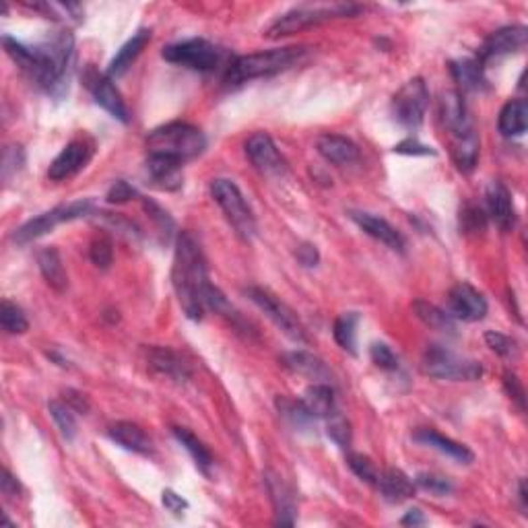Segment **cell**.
I'll return each mask as SVG.
<instances>
[{
	"instance_id": "cell-32",
	"label": "cell",
	"mask_w": 528,
	"mask_h": 528,
	"mask_svg": "<svg viewBox=\"0 0 528 528\" xmlns=\"http://www.w3.org/2000/svg\"><path fill=\"white\" fill-rule=\"evenodd\" d=\"M37 264H40L42 277L45 279V283H48L52 289H56V291L67 289L69 275H67V271H64L61 252H58L54 246L42 248V250L37 252Z\"/></svg>"
},
{
	"instance_id": "cell-54",
	"label": "cell",
	"mask_w": 528,
	"mask_h": 528,
	"mask_svg": "<svg viewBox=\"0 0 528 528\" xmlns=\"http://www.w3.org/2000/svg\"><path fill=\"white\" fill-rule=\"evenodd\" d=\"M161 501H163V506H166L167 510L174 514H182L188 508V501L182 498V495L172 491V489H166V491L161 493Z\"/></svg>"
},
{
	"instance_id": "cell-43",
	"label": "cell",
	"mask_w": 528,
	"mask_h": 528,
	"mask_svg": "<svg viewBox=\"0 0 528 528\" xmlns=\"http://www.w3.org/2000/svg\"><path fill=\"white\" fill-rule=\"evenodd\" d=\"M347 465H349L351 471H353L361 481H366L368 485H376L378 483V477H380V473L376 471L374 462H371L368 456L351 452V454H347Z\"/></svg>"
},
{
	"instance_id": "cell-58",
	"label": "cell",
	"mask_w": 528,
	"mask_h": 528,
	"mask_svg": "<svg viewBox=\"0 0 528 528\" xmlns=\"http://www.w3.org/2000/svg\"><path fill=\"white\" fill-rule=\"evenodd\" d=\"M48 357H50V360H54V361H56L58 366H61V368H69V361L64 360V357L58 355L56 351H48Z\"/></svg>"
},
{
	"instance_id": "cell-17",
	"label": "cell",
	"mask_w": 528,
	"mask_h": 528,
	"mask_svg": "<svg viewBox=\"0 0 528 528\" xmlns=\"http://www.w3.org/2000/svg\"><path fill=\"white\" fill-rule=\"evenodd\" d=\"M485 213L501 232H512L516 227V208L512 194L501 182H489L485 191Z\"/></svg>"
},
{
	"instance_id": "cell-44",
	"label": "cell",
	"mask_w": 528,
	"mask_h": 528,
	"mask_svg": "<svg viewBox=\"0 0 528 528\" xmlns=\"http://www.w3.org/2000/svg\"><path fill=\"white\" fill-rule=\"evenodd\" d=\"M25 166V151L21 145H9L3 153V180L9 182Z\"/></svg>"
},
{
	"instance_id": "cell-45",
	"label": "cell",
	"mask_w": 528,
	"mask_h": 528,
	"mask_svg": "<svg viewBox=\"0 0 528 528\" xmlns=\"http://www.w3.org/2000/svg\"><path fill=\"white\" fill-rule=\"evenodd\" d=\"M415 485L426 489V491L434 493V495H448L454 491L452 481L448 477H440V475L434 473H419L415 479Z\"/></svg>"
},
{
	"instance_id": "cell-39",
	"label": "cell",
	"mask_w": 528,
	"mask_h": 528,
	"mask_svg": "<svg viewBox=\"0 0 528 528\" xmlns=\"http://www.w3.org/2000/svg\"><path fill=\"white\" fill-rule=\"evenodd\" d=\"M0 324L9 335H23L29 329V321L25 318L23 310L17 304L9 302V299H4L3 305H0Z\"/></svg>"
},
{
	"instance_id": "cell-12",
	"label": "cell",
	"mask_w": 528,
	"mask_h": 528,
	"mask_svg": "<svg viewBox=\"0 0 528 528\" xmlns=\"http://www.w3.org/2000/svg\"><path fill=\"white\" fill-rule=\"evenodd\" d=\"M83 83L85 87L89 89V93L93 95L97 106L106 110L112 118L120 120L122 124H126L130 120L126 103H124L120 91L114 87V81L110 79L108 75L100 73L93 64H89V67L83 70Z\"/></svg>"
},
{
	"instance_id": "cell-4",
	"label": "cell",
	"mask_w": 528,
	"mask_h": 528,
	"mask_svg": "<svg viewBox=\"0 0 528 528\" xmlns=\"http://www.w3.org/2000/svg\"><path fill=\"white\" fill-rule=\"evenodd\" d=\"M149 153L167 155L182 163L199 158L207 149V139L197 126L186 122H169L147 136Z\"/></svg>"
},
{
	"instance_id": "cell-36",
	"label": "cell",
	"mask_w": 528,
	"mask_h": 528,
	"mask_svg": "<svg viewBox=\"0 0 528 528\" xmlns=\"http://www.w3.org/2000/svg\"><path fill=\"white\" fill-rule=\"evenodd\" d=\"M277 409H279V415H281L293 429L310 432V429L316 426V417L305 409L302 401H291V399H285V396H279Z\"/></svg>"
},
{
	"instance_id": "cell-25",
	"label": "cell",
	"mask_w": 528,
	"mask_h": 528,
	"mask_svg": "<svg viewBox=\"0 0 528 528\" xmlns=\"http://www.w3.org/2000/svg\"><path fill=\"white\" fill-rule=\"evenodd\" d=\"M376 487L382 493V498L390 501V504H402V501L410 500L417 489L415 481L407 473H402L401 468H386V471L380 473Z\"/></svg>"
},
{
	"instance_id": "cell-7",
	"label": "cell",
	"mask_w": 528,
	"mask_h": 528,
	"mask_svg": "<svg viewBox=\"0 0 528 528\" xmlns=\"http://www.w3.org/2000/svg\"><path fill=\"white\" fill-rule=\"evenodd\" d=\"M360 12V6L355 4H318V6H297L289 12H285L275 23L266 29L269 37H283L297 34V31L308 29L312 25H321L324 21L337 17H351Z\"/></svg>"
},
{
	"instance_id": "cell-2",
	"label": "cell",
	"mask_w": 528,
	"mask_h": 528,
	"mask_svg": "<svg viewBox=\"0 0 528 528\" xmlns=\"http://www.w3.org/2000/svg\"><path fill=\"white\" fill-rule=\"evenodd\" d=\"M3 45L12 62L37 87L54 95L58 89L64 87V79L75 58V37L70 31H56L54 36L37 45H25L4 36Z\"/></svg>"
},
{
	"instance_id": "cell-52",
	"label": "cell",
	"mask_w": 528,
	"mask_h": 528,
	"mask_svg": "<svg viewBox=\"0 0 528 528\" xmlns=\"http://www.w3.org/2000/svg\"><path fill=\"white\" fill-rule=\"evenodd\" d=\"M394 153H401V155H435V151L432 147L423 145L417 139H405L399 145L394 147Z\"/></svg>"
},
{
	"instance_id": "cell-5",
	"label": "cell",
	"mask_w": 528,
	"mask_h": 528,
	"mask_svg": "<svg viewBox=\"0 0 528 528\" xmlns=\"http://www.w3.org/2000/svg\"><path fill=\"white\" fill-rule=\"evenodd\" d=\"M421 368L429 378H438V380L475 382L483 376V366L479 361L468 360L444 345L435 343L427 345V349L423 351Z\"/></svg>"
},
{
	"instance_id": "cell-20",
	"label": "cell",
	"mask_w": 528,
	"mask_h": 528,
	"mask_svg": "<svg viewBox=\"0 0 528 528\" xmlns=\"http://www.w3.org/2000/svg\"><path fill=\"white\" fill-rule=\"evenodd\" d=\"M281 363L283 368L293 371V374L308 378L314 384L332 382V371L329 370V366H326L321 357L310 353V351H287V353L281 355Z\"/></svg>"
},
{
	"instance_id": "cell-37",
	"label": "cell",
	"mask_w": 528,
	"mask_h": 528,
	"mask_svg": "<svg viewBox=\"0 0 528 528\" xmlns=\"http://www.w3.org/2000/svg\"><path fill=\"white\" fill-rule=\"evenodd\" d=\"M357 324H360V314L357 312H345L337 318L335 322V341L341 345L351 355H357Z\"/></svg>"
},
{
	"instance_id": "cell-22",
	"label": "cell",
	"mask_w": 528,
	"mask_h": 528,
	"mask_svg": "<svg viewBox=\"0 0 528 528\" xmlns=\"http://www.w3.org/2000/svg\"><path fill=\"white\" fill-rule=\"evenodd\" d=\"M182 166L184 163L167 158V155L149 153L147 158V174L149 180L153 182V186L161 188V191H178L182 186Z\"/></svg>"
},
{
	"instance_id": "cell-46",
	"label": "cell",
	"mask_w": 528,
	"mask_h": 528,
	"mask_svg": "<svg viewBox=\"0 0 528 528\" xmlns=\"http://www.w3.org/2000/svg\"><path fill=\"white\" fill-rule=\"evenodd\" d=\"M370 357H371V361H374L380 370H386V371L399 370V357H396L394 351L390 349L386 343H374V345H371Z\"/></svg>"
},
{
	"instance_id": "cell-48",
	"label": "cell",
	"mask_w": 528,
	"mask_h": 528,
	"mask_svg": "<svg viewBox=\"0 0 528 528\" xmlns=\"http://www.w3.org/2000/svg\"><path fill=\"white\" fill-rule=\"evenodd\" d=\"M142 207H145V211L149 213V217H151L153 221H155V225L159 227V232L163 233V236H169V233L174 232V219L169 217V215L163 211V208L158 205V203H153V200H149V199H145L142 200Z\"/></svg>"
},
{
	"instance_id": "cell-56",
	"label": "cell",
	"mask_w": 528,
	"mask_h": 528,
	"mask_svg": "<svg viewBox=\"0 0 528 528\" xmlns=\"http://www.w3.org/2000/svg\"><path fill=\"white\" fill-rule=\"evenodd\" d=\"M426 523L427 520H426V516H423L421 510H409L401 520V524H405V526H421Z\"/></svg>"
},
{
	"instance_id": "cell-9",
	"label": "cell",
	"mask_w": 528,
	"mask_h": 528,
	"mask_svg": "<svg viewBox=\"0 0 528 528\" xmlns=\"http://www.w3.org/2000/svg\"><path fill=\"white\" fill-rule=\"evenodd\" d=\"M161 56L167 62L178 64V67L199 70V73H211L223 62L225 52L219 45L203 40V37H192V40L166 45Z\"/></svg>"
},
{
	"instance_id": "cell-26",
	"label": "cell",
	"mask_w": 528,
	"mask_h": 528,
	"mask_svg": "<svg viewBox=\"0 0 528 528\" xmlns=\"http://www.w3.org/2000/svg\"><path fill=\"white\" fill-rule=\"evenodd\" d=\"M413 440L419 442V444H423V446L438 450V452L450 456V459L460 462V465H471L475 459V454L465 444L454 442L452 438H446V435L435 432V429H427V427L417 429V432L413 434Z\"/></svg>"
},
{
	"instance_id": "cell-31",
	"label": "cell",
	"mask_w": 528,
	"mask_h": 528,
	"mask_svg": "<svg viewBox=\"0 0 528 528\" xmlns=\"http://www.w3.org/2000/svg\"><path fill=\"white\" fill-rule=\"evenodd\" d=\"M500 133L506 139H514V136H523L528 126V103L526 100H512L508 102L500 112L498 120Z\"/></svg>"
},
{
	"instance_id": "cell-23",
	"label": "cell",
	"mask_w": 528,
	"mask_h": 528,
	"mask_svg": "<svg viewBox=\"0 0 528 528\" xmlns=\"http://www.w3.org/2000/svg\"><path fill=\"white\" fill-rule=\"evenodd\" d=\"M264 483H266V489H269L272 508H275V514H277L275 523L285 526L296 524L297 508H296V498H293L291 489L287 487L285 481L275 473H266Z\"/></svg>"
},
{
	"instance_id": "cell-8",
	"label": "cell",
	"mask_w": 528,
	"mask_h": 528,
	"mask_svg": "<svg viewBox=\"0 0 528 528\" xmlns=\"http://www.w3.org/2000/svg\"><path fill=\"white\" fill-rule=\"evenodd\" d=\"M91 213H93V203H91L89 199L75 200V203H67V205H58L52 208V211L37 215V217L29 219L28 223L17 227V230L12 232V242L29 244V242H34V240L42 238L48 232L54 230L56 225L70 223V221L89 217Z\"/></svg>"
},
{
	"instance_id": "cell-3",
	"label": "cell",
	"mask_w": 528,
	"mask_h": 528,
	"mask_svg": "<svg viewBox=\"0 0 528 528\" xmlns=\"http://www.w3.org/2000/svg\"><path fill=\"white\" fill-rule=\"evenodd\" d=\"M305 54V48H272L254 52V54L238 56L227 64L225 70V83L227 85H242L246 81L260 79V77H272L277 73H283L289 67H293L299 58Z\"/></svg>"
},
{
	"instance_id": "cell-14",
	"label": "cell",
	"mask_w": 528,
	"mask_h": 528,
	"mask_svg": "<svg viewBox=\"0 0 528 528\" xmlns=\"http://www.w3.org/2000/svg\"><path fill=\"white\" fill-rule=\"evenodd\" d=\"M448 314L454 321L479 322L487 316V299L473 285L459 283L448 293Z\"/></svg>"
},
{
	"instance_id": "cell-18",
	"label": "cell",
	"mask_w": 528,
	"mask_h": 528,
	"mask_svg": "<svg viewBox=\"0 0 528 528\" xmlns=\"http://www.w3.org/2000/svg\"><path fill=\"white\" fill-rule=\"evenodd\" d=\"M349 217H351V221H353V223L360 225L370 238L378 240V242L390 248V250L405 254V248H407L405 238H402L401 232H396L386 219L376 217V215L363 213V211H351Z\"/></svg>"
},
{
	"instance_id": "cell-10",
	"label": "cell",
	"mask_w": 528,
	"mask_h": 528,
	"mask_svg": "<svg viewBox=\"0 0 528 528\" xmlns=\"http://www.w3.org/2000/svg\"><path fill=\"white\" fill-rule=\"evenodd\" d=\"M246 296L250 297L254 305H258L260 310L264 312L266 318L277 326L283 335L293 343H305L308 337H305V330L296 312H293L289 305L281 302L275 293L264 289V287H248Z\"/></svg>"
},
{
	"instance_id": "cell-50",
	"label": "cell",
	"mask_w": 528,
	"mask_h": 528,
	"mask_svg": "<svg viewBox=\"0 0 528 528\" xmlns=\"http://www.w3.org/2000/svg\"><path fill=\"white\" fill-rule=\"evenodd\" d=\"M504 388H506L508 396H510V399L520 407V410H524V401H526L524 399V388H523V384H520L516 374H512V371H506V374H504Z\"/></svg>"
},
{
	"instance_id": "cell-11",
	"label": "cell",
	"mask_w": 528,
	"mask_h": 528,
	"mask_svg": "<svg viewBox=\"0 0 528 528\" xmlns=\"http://www.w3.org/2000/svg\"><path fill=\"white\" fill-rule=\"evenodd\" d=\"M429 106V91L421 77L407 81L393 97V116L394 120L407 130H417L426 120Z\"/></svg>"
},
{
	"instance_id": "cell-47",
	"label": "cell",
	"mask_w": 528,
	"mask_h": 528,
	"mask_svg": "<svg viewBox=\"0 0 528 528\" xmlns=\"http://www.w3.org/2000/svg\"><path fill=\"white\" fill-rule=\"evenodd\" d=\"M485 343L487 347L501 357H512L516 353V341H512L510 337L501 335L498 330H487L485 332Z\"/></svg>"
},
{
	"instance_id": "cell-57",
	"label": "cell",
	"mask_w": 528,
	"mask_h": 528,
	"mask_svg": "<svg viewBox=\"0 0 528 528\" xmlns=\"http://www.w3.org/2000/svg\"><path fill=\"white\" fill-rule=\"evenodd\" d=\"M518 495H520V501H523V508L526 510V506H528V495H526V483H524V479L520 481V485H518Z\"/></svg>"
},
{
	"instance_id": "cell-27",
	"label": "cell",
	"mask_w": 528,
	"mask_h": 528,
	"mask_svg": "<svg viewBox=\"0 0 528 528\" xmlns=\"http://www.w3.org/2000/svg\"><path fill=\"white\" fill-rule=\"evenodd\" d=\"M149 42H151V29L136 31V34L118 50V54L112 58V62H110L108 73H106L110 79L114 81L126 73V70L133 67V62L136 61V58L141 56V52L147 48Z\"/></svg>"
},
{
	"instance_id": "cell-21",
	"label": "cell",
	"mask_w": 528,
	"mask_h": 528,
	"mask_svg": "<svg viewBox=\"0 0 528 528\" xmlns=\"http://www.w3.org/2000/svg\"><path fill=\"white\" fill-rule=\"evenodd\" d=\"M147 363L155 374H161L169 378V380L184 384L191 380L192 370L184 361V357L175 353V351L167 347H151L147 349Z\"/></svg>"
},
{
	"instance_id": "cell-40",
	"label": "cell",
	"mask_w": 528,
	"mask_h": 528,
	"mask_svg": "<svg viewBox=\"0 0 528 528\" xmlns=\"http://www.w3.org/2000/svg\"><path fill=\"white\" fill-rule=\"evenodd\" d=\"M489 217L485 207L477 203H465L460 208V230L465 233H483L487 230Z\"/></svg>"
},
{
	"instance_id": "cell-19",
	"label": "cell",
	"mask_w": 528,
	"mask_h": 528,
	"mask_svg": "<svg viewBox=\"0 0 528 528\" xmlns=\"http://www.w3.org/2000/svg\"><path fill=\"white\" fill-rule=\"evenodd\" d=\"M440 120L444 124L446 133L452 136H460L471 133L473 122L467 112V103L459 91H446L440 100Z\"/></svg>"
},
{
	"instance_id": "cell-34",
	"label": "cell",
	"mask_w": 528,
	"mask_h": 528,
	"mask_svg": "<svg viewBox=\"0 0 528 528\" xmlns=\"http://www.w3.org/2000/svg\"><path fill=\"white\" fill-rule=\"evenodd\" d=\"M172 434L174 438L180 442L182 446L186 448V452L192 456L194 465H197V468L203 475H211V468H213V454L211 450H208L203 442H200L197 435H194L191 429L186 427H172Z\"/></svg>"
},
{
	"instance_id": "cell-33",
	"label": "cell",
	"mask_w": 528,
	"mask_h": 528,
	"mask_svg": "<svg viewBox=\"0 0 528 528\" xmlns=\"http://www.w3.org/2000/svg\"><path fill=\"white\" fill-rule=\"evenodd\" d=\"M302 402L316 419H329L332 413H337L335 388L330 384H312L304 393Z\"/></svg>"
},
{
	"instance_id": "cell-35",
	"label": "cell",
	"mask_w": 528,
	"mask_h": 528,
	"mask_svg": "<svg viewBox=\"0 0 528 528\" xmlns=\"http://www.w3.org/2000/svg\"><path fill=\"white\" fill-rule=\"evenodd\" d=\"M413 312L415 316L427 326V329H434L438 332H448V335H454L456 332V321L448 314V312L438 308V305L423 302V299H417V302H413Z\"/></svg>"
},
{
	"instance_id": "cell-38",
	"label": "cell",
	"mask_w": 528,
	"mask_h": 528,
	"mask_svg": "<svg viewBox=\"0 0 528 528\" xmlns=\"http://www.w3.org/2000/svg\"><path fill=\"white\" fill-rule=\"evenodd\" d=\"M48 410L52 415V419H54L58 432L67 442L75 440L77 435V419H75V410L70 409L67 402L62 401H50Z\"/></svg>"
},
{
	"instance_id": "cell-53",
	"label": "cell",
	"mask_w": 528,
	"mask_h": 528,
	"mask_svg": "<svg viewBox=\"0 0 528 528\" xmlns=\"http://www.w3.org/2000/svg\"><path fill=\"white\" fill-rule=\"evenodd\" d=\"M0 489H3V495L6 500H17L19 495H21V485H19V481L12 477L9 468H4V471H3V479H0Z\"/></svg>"
},
{
	"instance_id": "cell-29",
	"label": "cell",
	"mask_w": 528,
	"mask_h": 528,
	"mask_svg": "<svg viewBox=\"0 0 528 528\" xmlns=\"http://www.w3.org/2000/svg\"><path fill=\"white\" fill-rule=\"evenodd\" d=\"M108 434L116 444H120L124 450H130V452L145 454V456L153 452V442L149 440V435L142 432L136 423L118 421L114 423V426H110Z\"/></svg>"
},
{
	"instance_id": "cell-41",
	"label": "cell",
	"mask_w": 528,
	"mask_h": 528,
	"mask_svg": "<svg viewBox=\"0 0 528 528\" xmlns=\"http://www.w3.org/2000/svg\"><path fill=\"white\" fill-rule=\"evenodd\" d=\"M89 258L97 269L106 271L110 269L114 260V244L112 238L106 236V233H100V236L93 238V242L89 244Z\"/></svg>"
},
{
	"instance_id": "cell-51",
	"label": "cell",
	"mask_w": 528,
	"mask_h": 528,
	"mask_svg": "<svg viewBox=\"0 0 528 528\" xmlns=\"http://www.w3.org/2000/svg\"><path fill=\"white\" fill-rule=\"evenodd\" d=\"M296 258L299 264L305 266V269H312V266H316L318 263H321V252H318V248L314 244L304 242L297 246Z\"/></svg>"
},
{
	"instance_id": "cell-16",
	"label": "cell",
	"mask_w": 528,
	"mask_h": 528,
	"mask_svg": "<svg viewBox=\"0 0 528 528\" xmlns=\"http://www.w3.org/2000/svg\"><path fill=\"white\" fill-rule=\"evenodd\" d=\"M246 155L260 174L281 175L285 172V159L279 153L275 141L266 133H254L246 141Z\"/></svg>"
},
{
	"instance_id": "cell-55",
	"label": "cell",
	"mask_w": 528,
	"mask_h": 528,
	"mask_svg": "<svg viewBox=\"0 0 528 528\" xmlns=\"http://www.w3.org/2000/svg\"><path fill=\"white\" fill-rule=\"evenodd\" d=\"M64 402H67V405L75 410V413H87L89 410V401L85 399V394H81V393H77V390H67V393H64Z\"/></svg>"
},
{
	"instance_id": "cell-49",
	"label": "cell",
	"mask_w": 528,
	"mask_h": 528,
	"mask_svg": "<svg viewBox=\"0 0 528 528\" xmlns=\"http://www.w3.org/2000/svg\"><path fill=\"white\" fill-rule=\"evenodd\" d=\"M134 197H139L134 188L130 186L128 182L118 180V182H114L112 188H110L106 199H108L110 205H124V203H128V200L134 199Z\"/></svg>"
},
{
	"instance_id": "cell-1",
	"label": "cell",
	"mask_w": 528,
	"mask_h": 528,
	"mask_svg": "<svg viewBox=\"0 0 528 528\" xmlns=\"http://www.w3.org/2000/svg\"><path fill=\"white\" fill-rule=\"evenodd\" d=\"M172 285L182 310L191 321H203L207 310L215 314H225L230 310L227 297L219 287L208 281L205 252L191 232H182L175 240Z\"/></svg>"
},
{
	"instance_id": "cell-15",
	"label": "cell",
	"mask_w": 528,
	"mask_h": 528,
	"mask_svg": "<svg viewBox=\"0 0 528 528\" xmlns=\"http://www.w3.org/2000/svg\"><path fill=\"white\" fill-rule=\"evenodd\" d=\"M528 42V29L524 25H510V28H501L493 31L491 36L487 37L477 52V61L483 64H489L498 61L501 56L514 54V52H520Z\"/></svg>"
},
{
	"instance_id": "cell-42",
	"label": "cell",
	"mask_w": 528,
	"mask_h": 528,
	"mask_svg": "<svg viewBox=\"0 0 528 528\" xmlns=\"http://www.w3.org/2000/svg\"><path fill=\"white\" fill-rule=\"evenodd\" d=\"M326 421V434H329V438L335 442L338 448H349L351 446V440H353V434H351V426L349 421L345 419V417L338 413H332Z\"/></svg>"
},
{
	"instance_id": "cell-28",
	"label": "cell",
	"mask_w": 528,
	"mask_h": 528,
	"mask_svg": "<svg viewBox=\"0 0 528 528\" xmlns=\"http://www.w3.org/2000/svg\"><path fill=\"white\" fill-rule=\"evenodd\" d=\"M450 73H452V79L459 83L462 91H485L489 83L485 79V67L481 64L477 58H459V61L450 62Z\"/></svg>"
},
{
	"instance_id": "cell-24",
	"label": "cell",
	"mask_w": 528,
	"mask_h": 528,
	"mask_svg": "<svg viewBox=\"0 0 528 528\" xmlns=\"http://www.w3.org/2000/svg\"><path fill=\"white\" fill-rule=\"evenodd\" d=\"M316 149L332 166H349V163H355L360 159V149H357L355 142L341 134L318 136Z\"/></svg>"
},
{
	"instance_id": "cell-13",
	"label": "cell",
	"mask_w": 528,
	"mask_h": 528,
	"mask_svg": "<svg viewBox=\"0 0 528 528\" xmlns=\"http://www.w3.org/2000/svg\"><path fill=\"white\" fill-rule=\"evenodd\" d=\"M95 142L89 136H79V139L70 141L67 147L58 153V158L50 163L48 178L52 182H62L73 178L87 167V163L93 159Z\"/></svg>"
},
{
	"instance_id": "cell-6",
	"label": "cell",
	"mask_w": 528,
	"mask_h": 528,
	"mask_svg": "<svg viewBox=\"0 0 528 528\" xmlns=\"http://www.w3.org/2000/svg\"><path fill=\"white\" fill-rule=\"evenodd\" d=\"M211 197L221 207V211H223L225 219L230 221L233 232L246 240V242H250L256 236L258 225L250 205L246 203L242 191L232 180L217 178L211 182Z\"/></svg>"
},
{
	"instance_id": "cell-30",
	"label": "cell",
	"mask_w": 528,
	"mask_h": 528,
	"mask_svg": "<svg viewBox=\"0 0 528 528\" xmlns=\"http://www.w3.org/2000/svg\"><path fill=\"white\" fill-rule=\"evenodd\" d=\"M479 151H481L479 136L475 130L450 139V153H452V161L454 166L459 167V172L462 174H471L473 169L477 167Z\"/></svg>"
}]
</instances>
